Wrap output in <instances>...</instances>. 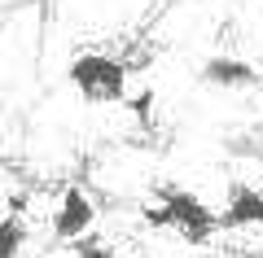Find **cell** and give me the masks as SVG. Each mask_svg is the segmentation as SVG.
I'll use <instances>...</instances> for the list:
<instances>
[{
	"label": "cell",
	"mask_w": 263,
	"mask_h": 258,
	"mask_svg": "<svg viewBox=\"0 0 263 258\" xmlns=\"http://www.w3.org/2000/svg\"><path fill=\"white\" fill-rule=\"evenodd\" d=\"M66 79L75 83V92L92 105H123L127 101V62L114 53H79L66 66Z\"/></svg>",
	"instance_id": "cell-1"
},
{
	"label": "cell",
	"mask_w": 263,
	"mask_h": 258,
	"mask_svg": "<svg viewBox=\"0 0 263 258\" xmlns=\"http://www.w3.org/2000/svg\"><path fill=\"white\" fill-rule=\"evenodd\" d=\"M154 202H162V210H167V219H171V232H180L189 245H206V241L224 228V214L211 210V206L184 184H158L154 188Z\"/></svg>",
	"instance_id": "cell-2"
},
{
	"label": "cell",
	"mask_w": 263,
	"mask_h": 258,
	"mask_svg": "<svg viewBox=\"0 0 263 258\" xmlns=\"http://www.w3.org/2000/svg\"><path fill=\"white\" fill-rule=\"evenodd\" d=\"M92 223H97L92 197H88L84 188H66L62 202H57V210H53V236L75 245L79 236H88V232H92Z\"/></svg>",
	"instance_id": "cell-3"
},
{
	"label": "cell",
	"mask_w": 263,
	"mask_h": 258,
	"mask_svg": "<svg viewBox=\"0 0 263 258\" xmlns=\"http://www.w3.org/2000/svg\"><path fill=\"white\" fill-rule=\"evenodd\" d=\"M202 83L211 88H224V92H241V88H259V70L241 57H206L202 62Z\"/></svg>",
	"instance_id": "cell-4"
},
{
	"label": "cell",
	"mask_w": 263,
	"mask_h": 258,
	"mask_svg": "<svg viewBox=\"0 0 263 258\" xmlns=\"http://www.w3.org/2000/svg\"><path fill=\"white\" fill-rule=\"evenodd\" d=\"M219 214H224V228H259L263 223V188L233 184Z\"/></svg>",
	"instance_id": "cell-5"
},
{
	"label": "cell",
	"mask_w": 263,
	"mask_h": 258,
	"mask_svg": "<svg viewBox=\"0 0 263 258\" xmlns=\"http://www.w3.org/2000/svg\"><path fill=\"white\" fill-rule=\"evenodd\" d=\"M27 245V223H22L18 206L5 214V228H0V258H18V249Z\"/></svg>",
	"instance_id": "cell-6"
},
{
	"label": "cell",
	"mask_w": 263,
	"mask_h": 258,
	"mask_svg": "<svg viewBox=\"0 0 263 258\" xmlns=\"http://www.w3.org/2000/svg\"><path fill=\"white\" fill-rule=\"evenodd\" d=\"M154 101H158V96H154V88H136V92H127L123 110H127L136 123H141L145 131H149V127H154Z\"/></svg>",
	"instance_id": "cell-7"
},
{
	"label": "cell",
	"mask_w": 263,
	"mask_h": 258,
	"mask_svg": "<svg viewBox=\"0 0 263 258\" xmlns=\"http://www.w3.org/2000/svg\"><path fill=\"white\" fill-rule=\"evenodd\" d=\"M75 254H79V258H114V249H105V245H92L88 236H79V241H75Z\"/></svg>",
	"instance_id": "cell-8"
}]
</instances>
